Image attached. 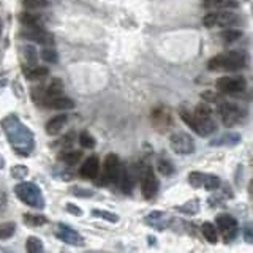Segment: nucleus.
<instances>
[{"instance_id": "nucleus-1", "label": "nucleus", "mask_w": 253, "mask_h": 253, "mask_svg": "<svg viewBox=\"0 0 253 253\" xmlns=\"http://www.w3.org/2000/svg\"><path fill=\"white\" fill-rule=\"evenodd\" d=\"M0 125L14 152L21 157L30 155L35 146V136L29 126L24 125L16 114H8Z\"/></svg>"}, {"instance_id": "nucleus-2", "label": "nucleus", "mask_w": 253, "mask_h": 253, "mask_svg": "<svg viewBox=\"0 0 253 253\" xmlns=\"http://www.w3.org/2000/svg\"><path fill=\"white\" fill-rule=\"evenodd\" d=\"M180 117H182V121H184L195 133L200 134V136H209V134L217 131L215 117H213V113L208 101L200 103V105L195 108L193 113H188V111L182 109Z\"/></svg>"}, {"instance_id": "nucleus-3", "label": "nucleus", "mask_w": 253, "mask_h": 253, "mask_svg": "<svg viewBox=\"0 0 253 253\" xmlns=\"http://www.w3.org/2000/svg\"><path fill=\"white\" fill-rule=\"evenodd\" d=\"M245 63H247V57L242 51H229L209 59L208 68L211 71H237L242 70Z\"/></svg>"}, {"instance_id": "nucleus-4", "label": "nucleus", "mask_w": 253, "mask_h": 253, "mask_svg": "<svg viewBox=\"0 0 253 253\" xmlns=\"http://www.w3.org/2000/svg\"><path fill=\"white\" fill-rule=\"evenodd\" d=\"M14 193L24 204H27L34 209H43L46 204L42 188L35 185L34 182H21V184L14 187Z\"/></svg>"}, {"instance_id": "nucleus-5", "label": "nucleus", "mask_w": 253, "mask_h": 253, "mask_svg": "<svg viewBox=\"0 0 253 253\" xmlns=\"http://www.w3.org/2000/svg\"><path fill=\"white\" fill-rule=\"evenodd\" d=\"M209 98H212V101L215 103V106L220 113V117H221V122H223L225 126H234L236 124H239L242 119H244V114L245 111L239 106V105H234V103H229V101H225L218 97H211L208 95Z\"/></svg>"}, {"instance_id": "nucleus-6", "label": "nucleus", "mask_w": 253, "mask_h": 253, "mask_svg": "<svg viewBox=\"0 0 253 253\" xmlns=\"http://www.w3.org/2000/svg\"><path fill=\"white\" fill-rule=\"evenodd\" d=\"M239 22V18H237L236 13H231L229 10H215L208 13L203 18V24L208 29H215V27H233Z\"/></svg>"}, {"instance_id": "nucleus-7", "label": "nucleus", "mask_w": 253, "mask_h": 253, "mask_svg": "<svg viewBox=\"0 0 253 253\" xmlns=\"http://www.w3.org/2000/svg\"><path fill=\"white\" fill-rule=\"evenodd\" d=\"M122 165L119 157L116 154H109L105 158V165H103L101 180L100 185H109V184H119V177H121Z\"/></svg>"}, {"instance_id": "nucleus-8", "label": "nucleus", "mask_w": 253, "mask_h": 253, "mask_svg": "<svg viewBox=\"0 0 253 253\" xmlns=\"http://www.w3.org/2000/svg\"><path fill=\"white\" fill-rule=\"evenodd\" d=\"M188 182L190 185L195 188H204L209 192H215L220 187V177L211 172H203V171H193L188 174Z\"/></svg>"}, {"instance_id": "nucleus-9", "label": "nucleus", "mask_w": 253, "mask_h": 253, "mask_svg": "<svg viewBox=\"0 0 253 253\" xmlns=\"http://www.w3.org/2000/svg\"><path fill=\"white\" fill-rule=\"evenodd\" d=\"M169 146L172 149L174 154L177 155H192L195 150H196V144H195V139L190 136L187 133H174L172 136L169 138Z\"/></svg>"}, {"instance_id": "nucleus-10", "label": "nucleus", "mask_w": 253, "mask_h": 253, "mask_svg": "<svg viewBox=\"0 0 253 253\" xmlns=\"http://www.w3.org/2000/svg\"><path fill=\"white\" fill-rule=\"evenodd\" d=\"M245 87H247V81L242 76H223L215 83V89L220 93H226V95L241 93L245 90Z\"/></svg>"}, {"instance_id": "nucleus-11", "label": "nucleus", "mask_w": 253, "mask_h": 253, "mask_svg": "<svg viewBox=\"0 0 253 253\" xmlns=\"http://www.w3.org/2000/svg\"><path fill=\"white\" fill-rule=\"evenodd\" d=\"M215 226L217 229L223 236L225 242L233 241L237 236V231H239V225H237V220L229 215V213H220L215 218Z\"/></svg>"}, {"instance_id": "nucleus-12", "label": "nucleus", "mask_w": 253, "mask_h": 253, "mask_svg": "<svg viewBox=\"0 0 253 253\" xmlns=\"http://www.w3.org/2000/svg\"><path fill=\"white\" fill-rule=\"evenodd\" d=\"M21 38L27 40V42H34V43H40L43 46H52L54 44V37L46 32L43 27H24V30L21 32Z\"/></svg>"}, {"instance_id": "nucleus-13", "label": "nucleus", "mask_w": 253, "mask_h": 253, "mask_svg": "<svg viewBox=\"0 0 253 253\" xmlns=\"http://www.w3.org/2000/svg\"><path fill=\"white\" fill-rule=\"evenodd\" d=\"M158 179L155 176V172L152 168H146V171L141 174V190H142V196L146 200H152L155 198L157 192H158Z\"/></svg>"}, {"instance_id": "nucleus-14", "label": "nucleus", "mask_w": 253, "mask_h": 253, "mask_svg": "<svg viewBox=\"0 0 253 253\" xmlns=\"http://www.w3.org/2000/svg\"><path fill=\"white\" fill-rule=\"evenodd\" d=\"M59 231H57V237L60 241H63L65 244H70V245H84V237L79 234L76 229H73L68 225H63L60 223L59 225Z\"/></svg>"}, {"instance_id": "nucleus-15", "label": "nucleus", "mask_w": 253, "mask_h": 253, "mask_svg": "<svg viewBox=\"0 0 253 253\" xmlns=\"http://www.w3.org/2000/svg\"><path fill=\"white\" fill-rule=\"evenodd\" d=\"M42 105H44L49 109H60V111H67V109H73L75 108V101L71 98L62 97V95H57V97H46L42 100Z\"/></svg>"}, {"instance_id": "nucleus-16", "label": "nucleus", "mask_w": 253, "mask_h": 253, "mask_svg": "<svg viewBox=\"0 0 253 253\" xmlns=\"http://www.w3.org/2000/svg\"><path fill=\"white\" fill-rule=\"evenodd\" d=\"M138 179V174L134 171V166H126L122 168L121 171V177H119V185L124 190V193H130L131 188L134 185V182Z\"/></svg>"}, {"instance_id": "nucleus-17", "label": "nucleus", "mask_w": 253, "mask_h": 253, "mask_svg": "<svg viewBox=\"0 0 253 253\" xmlns=\"http://www.w3.org/2000/svg\"><path fill=\"white\" fill-rule=\"evenodd\" d=\"M98 172H100V162H98V157H95V155L87 158V160L83 163L81 169H79L81 177L89 179V180H93L98 176Z\"/></svg>"}, {"instance_id": "nucleus-18", "label": "nucleus", "mask_w": 253, "mask_h": 253, "mask_svg": "<svg viewBox=\"0 0 253 253\" xmlns=\"http://www.w3.org/2000/svg\"><path fill=\"white\" fill-rule=\"evenodd\" d=\"M203 6L206 10L215 11V10H236L239 6L237 0H204Z\"/></svg>"}, {"instance_id": "nucleus-19", "label": "nucleus", "mask_w": 253, "mask_h": 253, "mask_svg": "<svg viewBox=\"0 0 253 253\" xmlns=\"http://www.w3.org/2000/svg\"><path fill=\"white\" fill-rule=\"evenodd\" d=\"M67 114H59V116H54L52 119H49V121L46 122V133L51 134V136H54V134L60 133V130L65 126L67 124Z\"/></svg>"}, {"instance_id": "nucleus-20", "label": "nucleus", "mask_w": 253, "mask_h": 253, "mask_svg": "<svg viewBox=\"0 0 253 253\" xmlns=\"http://www.w3.org/2000/svg\"><path fill=\"white\" fill-rule=\"evenodd\" d=\"M241 142V134L239 133H236V131H229V133H225V134H221V136H218L217 139H213L211 141V146H229V147H233V146H237Z\"/></svg>"}, {"instance_id": "nucleus-21", "label": "nucleus", "mask_w": 253, "mask_h": 253, "mask_svg": "<svg viewBox=\"0 0 253 253\" xmlns=\"http://www.w3.org/2000/svg\"><path fill=\"white\" fill-rule=\"evenodd\" d=\"M49 75V70L46 67H40V65H29V67H24V76L30 81H35V79H43Z\"/></svg>"}, {"instance_id": "nucleus-22", "label": "nucleus", "mask_w": 253, "mask_h": 253, "mask_svg": "<svg viewBox=\"0 0 253 253\" xmlns=\"http://www.w3.org/2000/svg\"><path fill=\"white\" fill-rule=\"evenodd\" d=\"M19 21L24 27H43V19L40 14H35V13H29V11H24L19 14Z\"/></svg>"}, {"instance_id": "nucleus-23", "label": "nucleus", "mask_w": 253, "mask_h": 253, "mask_svg": "<svg viewBox=\"0 0 253 253\" xmlns=\"http://www.w3.org/2000/svg\"><path fill=\"white\" fill-rule=\"evenodd\" d=\"M146 223L154 226V228H165L166 223H168V215H166L165 212H160V211H155V212H150L147 218H146Z\"/></svg>"}, {"instance_id": "nucleus-24", "label": "nucleus", "mask_w": 253, "mask_h": 253, "mask_svg": "<svg viewBox=\"0 0 253 253\" xmlns=\"http://www.w3.org/2000/svg\"><path fill=\"white\" fill-rule=\"evenodd\" d=\"M83 158V152L81 150H71V149H63L62 152L59 154V160L63 162L65 165L73 166L76 165L79 160Z\"/></svg>"}, {"instance_id": "nucleus-25", "label": "nucleus", "mask_w": 253, "mask_h": 253, "mask_svg": "<svg viewBox=\"0 0 253 253\" xmlns=\"http://www.w3.org/2000/svg\"><path fill=\"white\" fill-rule=\"evenodd\" d=\"M201 233L204 236V239L209 244H217L218 242V229L217 226L211 223V221H206L201 225Z\"/></svg>"}, {"instance_id": "nucleus-26", "label": "nucleus", "mask_w": 253, "mask_h": 253, "mask_svg": "<svg viewBox=\"0 0 253 253\" xmlns=\"http://www.w3.org/2000/svg\"><path fill=\"white\" fill-rule=\"evenodd\" d=\"M22 217L24 223L29 226H42L47 223V218L44 215H40V213H24Z\"/></svg>"}, {"instance_id": "nucleus-27", "label": "nucleus", "mask_w": 253, "mask_h": 253, "mask_svg": "<svg viewBox=\"0 0 253 253\" xmlns=\"http://www.w3.org/2000/svg\"><path fill=\"white\" fill-rule=\"evenodd\" d=\"M62 92H63V84H62V81H60V79H57V78H54L52 83L46 87L44 97L43 98H46V97H57V95H62Z\"/></svg>"}, {"instance_id": "nucleus-28", "label": "nucleus", "mask_w": 253, "mask_h": 253, "mask_svg": "<svg viewBox=\"0 0 253 253\" xmlns=\"http://www.w3.org/2000/svg\"><path fill=\"white\" fill-rule=\"evenodd\" d=\"M242 37V32L241 30H237V29H233V27H228L225 29L223 32L220 34V38L223 40L225 43H234L237 42Z\"/></svg>"}, {"instance_id": "nucleus-29", "label": "nucleus", "mask_w": 253, "mask_h": 253, "mask_svg": "<svg viewBox=\"0 0 253 253\" xmlns=\"http://www.w3.org/2000/svg\"><path fill=\"white\" fill-rule=\"evenodd\" d=\"M14 233H16L14 221H3V223H0V241L10 239Z\"/></svg>"}, {"instance_id": "nucleus-30", "label": "nucleus", "mask_w": 253, "mask_h": 253, "mask_svg": "<svg viewBox=\"0 0 253 253\" xmlns=\"http://www.w3.org/2000/svg\"><path fill=\"white\" fill-rule=\"evenodd\" d=\"M26 249L27 252L30 253H38V252H43V241L40 239V237L37 236H30L27 237V241H26Z\"/></svg>"}, {"instance_id": "nucleus-31", "label": "nucleus", "mask_w": 253, "mask_h": 253, "mask_svg": "<svg viewBox=\"0 0 253 253\" xmlns=\"http://www.w3.org/2000/svg\"><path fill=\"white\" fill-rule=\"evenodd\" d=\"M40 55H42V59L47 63H55L59 60V55L57 52H55L54 47H49V46H46L42 49V52H40Z\"/></svg>"}, {"instance_id": "nucleus-32", "label": "nucleus", "mask_w": 253, "mask_h": 253, "mask_svg": "<svg viewBox=\"0 0 253 253\" xmlns=\"http://www.w3.org/2000/svg\"><path fill=\"white\" fill-rule=\"evenodd\" d=\"M157 166H158V171H160L163 176H171L174 172V165L168 160V158H160Z\"/></svg>"}, {"instance_id": "nucleus-33", "label": "nucleus", "mask_w": 253, "mask_h": 253, "mask_svg": "<svg viewBox=\"0 0 253 253\" xmlns=\"http://www.w3.org/2000/svg\"><path fill=\"white\" fill-rule=\"evenodd\" d=\"M92 213H93L95 217H98V218H103V220L111 221V223H116V221H119V215H117V213H113V212H109V211L93 209Z\"/></svg>"}, {"instance_id": "nucleus-34", "label": "nucleus", "mask_w": 253, "mask_h": 253, "mask_svg": "<svg viewBox=\"0 0 253 253\" xmlns=\"http://www.w3.org/2000/svg\"><path fill=\"white\" fill-rule=\"evenodd\" d=\"M21 2L29 10H42V8H46L49 5L47 0H21Z\"/></svg>"}, {"instance_id": "nucleus-35", "label": "nucleus", "mask_w": 253, "mask_h": 253, "mask_svg": "<svg viewBox=\"0 0 253 253\" xmlns=\"http://www.w3.org/2000/svg\"><path fill=\"white\" fill-rule=\"evenodd\" d=\"M79 144L85 149H92V147H95V139L90 133L83 131L81 134H79Z\"/></svg>"}, {"instance_id": "nucleus-36", "label": "nucleus", "mask_w": 253, "mask_h": 253, "mask_svg": "<svg viewBox=\"0 0 253 253\" xmlns=\"http://www.w3.org/2000/svg\"><path fill=\"white\" fill-rule=\"evenodd\" d=\"M177 211L180 212H185V213H196L198 211H200V204H198V201H190L187 203L185 206H180V208H177Z\"/></svg>"}, {"instance_id": "nucleus-37", "label": "nucleus", "mask_w": 253, "mask_h": 253, "mask_svg": "<svg viewBox=\"0 0 253 253\" xmlns=\"http://www.w3.org/2000/svg\"><path fill=\"white\" fill-rule=\"evenodd\" d=\"M26 57H27V63H30V65H34V63L37 62L38 54H37L34 46H26Z\"/></svg>"}, {"instance_id": "nucleus-38", "label": "nucleus", "mask_w": 253, "mask_h": 253, "mask_svg": "<svg viewBox=\"0 0 253 253\" xmlns=\"http://www.w3.org/2000/svg\"><path fill=\"white\" fill-rule=\"evenodd\" d=\"M27 168L26 166H22V165H18V166H14V168L11 169V174L14 177H18V179H22L24 176H27Z\"/></svg>"}, {"instance_id": "nucleus-39", "label": "nucleus", "mask_w": 253, "mask_h": 253, "mask_svg": "<svg viewBox=\"0 0 253 253\" xmlns=\"http://www.w3.org/2000/svg\"><path fill=\"white\" fill-rule=\"evenodd\" d=\"M73 138H75V134H73V133H70V134H67V136H63V138L59 141V144H60L62 147L68 149L71 144H73Z\"/></svg>"}, {"instance_id": "nucleus-40", "label": "nucleus", "mask_w": 253, "mask_h": 253, "mask_svg": "<svg viewBox=\"0 0 253 253\" xmlns=\"http://www.w3.org/2000/svg\"><path fill=\"white\" fill-rule=\"evenodd\" d=\"M242 236L247 244H252V225H247L242 229Z\"/></svg>"}, {"instance_id": "nucleus-41", "label": "nucleus", "mask_w": 253, "mask_h": 253, "mask_svg": "<svg viewBox=\"0 0 253 253\" xmlns=\"http://www.w3.org/2000/svg\"><path fill=\"white\" fill-rule=\"evenodd\" d=\"M67 211L71 212V213H75V215H83V209L81 208H76V206H73L71 203L67 204Z\"/></svg>"}, {"instance_id": "nucleus-42", "label": "nucleus", "mask_w": 253, "mask_h": 253, "mask_svg": "<svg viewBox=\"0 0 253 253\" xmlns=\"http://www.w3.org/2000/svg\"><path fill=\"white\" fill-rule=\"evenodd\" d=\"M3 166H5V160L2 157H0V169H3Z\"/></svg>"}, {"instance_id": "nucleus-43", "label": "nucleus", "mask_w": 253, "mask_h": 253, "mask_svg": "<svg viewBox=\"0 0 253 253\" xmlns=\"http://www.w3.org/2000/svg\"><path fill=\"white\" fill-rule=\"evenodd\" d=\"M0 26H2V22H0ZM0 30H2V27H0Z\"/></svg>"}]
</instances>
